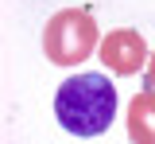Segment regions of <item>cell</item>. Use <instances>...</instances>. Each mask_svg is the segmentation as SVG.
Instances as JSON below:
<instances>
[{"label": "cell", "mask_w": 155, "mask_h": 144, "mask_svg": "<svg viewBox=\"0 0 155 144\" xmlns=\"http://www.w3.org/2000/svg\"><path fill=\"white\" fill-rule=\"evenodd\" d=\"M54 117L74 136H101L116 117V86L101 70L66 78L54 94Z\"/></svg>", "instance_id": "6da1fadb"}, {"label": "cell", "mask_w": 155, "mask_h": 144, "mask_svg": "<svg viewBox=\"0 0 155 144\" xmlns=\"http://www.w3.org/2000/svg\"><path fill=\"white\" fill-rule=\"evenodd\" d=\"M97 39H101V31H97L93 16L85 8H62V12H54L47 20L43 51L58 66H78L97 51Z\"/></svg>", "instance_id": "7a4b0ae2"}, {"label": "cell", "mask_w": 155, "mask_h": 144, "mask_svg": "<svg viewBox=\"0 0 155 144\" xmlns=\"http://www.w3.org/2000/svg\"><path fill=\"white\" fill-rule=\"evenodd\" d=\"M147 59H151V55H147V43H143V35L132 31V27H116V31H109V35L101 39V62H105L113 74H120V78L140 74V66Z\"/></svg>", "instance_id": "3957f363"}, {"label": "cell", "mask_w": 155, "mask_h": 144, "mask_svg": "<svg viewBox=\"0 0 155 144\" xmlns=\"http://www.w3.org/2000/svg\"><path fill=\"white\" fill-rule=\"evenodd\" d=\"M128 140L155 144V90H143L128 101Z\"/></svg>", "instance_id": "277c9868"}, {"label": "cell", "mask_w": 155, "mask_h": 144, "mask_svg": "<svg viewBox=\"0 0 155 144\" xmlns=\"http://www.w3.org/2000/svg\"><path fill=\"white\" fill-rule=\"evenodd\" d=\"M147 90H155V55L147 59Z\"/></svg>", "instance_id": "5b68a950"}]
</instances>
